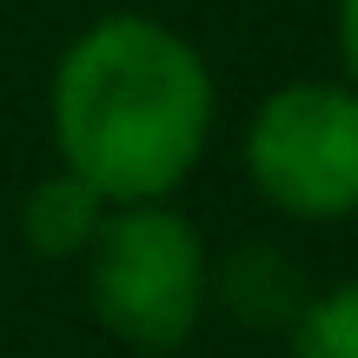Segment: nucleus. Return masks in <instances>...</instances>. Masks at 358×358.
I'll return each instance as SVG.
<instances>
[{
	"label": "nucleus",
	"mask_w": 358,
	"mask_h": 358,
	"mask_svg": "<svg viewBox=\"0 0 358 358\" xmlns=\"http://www.w3.org/2000/svg\"><path fill=\"white\" fill-rule=\"evenodd\" d=\"M219 133L213 60L173 20L120 7L87 20L47 73L53 166L80 173L106 206L179 199Z\"/></svg>",
	"instance_id": "1"
},
{
	"label": "nucleus",
	"mask_w": 358,
	"mask_h": 358,
	"mask_svg": "<svg viewBox=\"0 0 358 358\" xmlns=\"http://www.w3.org/2000/svg\"><path fill=\"white\" fill-rule=\"evenodd\" d=\"M80 266L100 332L140 358L186 352L213 312V245L173 199L113 206Z\"/></svg>",
	"instance_id": "2"
},
{
	"label": "nucleus",
	"mask_w": 358,
	"mask_h": 358,
	"mask_svg": "<svg viewBox=\"0 0 358 358\" xmlns=\"http://www.w3.org/2000/svg\"><path fill=\"white\" fill-rule=\"evenodd\" d=\"M239 166L292 226L358 219V87L345 73H299L259 93L239 127Z\"/></svg>",
	"instance_id": "3"
},
{
	"label": "nucleus",
	"mask_w": 358,
	"mask_h": 358,
	"mask_svg": "<svg viewBox=\"0 0 358 358\" xmlns=\"http://www.w3.org/2000/svg\"><path fill=\"white\" fill-rule=\"evenodd\" d=\"M306 299H312V279L279 239H239L213 252V306L245 332L285 338L292 319L306 312Z\"/></svg>",
	"instance_id": "4"
},
{
	"label": "nucleus",
	"mask_w": 358,
	"mask_h": 358,
	"mask_svg": "<svg viewBox=\"0 0 358 358\" xmlns=\"http://www.w3.org/2000/svg\"><path fill=\"white\" fill-rule=\"evenodd\" d=\"M106 213H113V206L80 173L53 166V173H40L34 186H27V199H20V239H27V252L47 259V266H80L87 245L100 239Z\"/></svg>",
	"instance_id": "5"
},
{
	"label": "nucleus",
	"mask_w": 358,
	"mask_h": 358,
	"mask_svg": "<svg viewBox=\"0 0 358 358\" xmlns=\"http://www.w3.org/2000/svg\"><path fill=\"white\" fill-rule=\"evenodd\" d=\"M285 358H358V279L312 285L306 312L285 332Z\"/></svg>",
	"instance_id": "6"
},
{
	"label": "nucleus",
	"mask_w": 358,
	"mask_h": 358,
	"mask_svg": "<svg viewBox=\"0 0 358 358\" xmlns=\"http://www.w3.org/2000/svg\"><path fill=\"white\" fill-rule=\"evenodd\" d=\"M332 47H338V73L358 87V0H332Z\"/></svg>",
	"instance_id": "7"
}]
</instances>
